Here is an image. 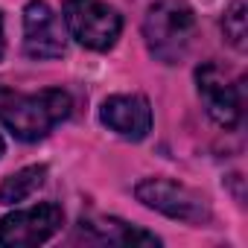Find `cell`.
Wrapping results in <instances>:
<instances>
[{
	"instance_id": "4fadbf2b",
	"label": "cell",
	"mask_w": 248,
	"mask_h": 248,
	"mask_svg": "<svg viewBox=\"0 0 248 248\" xmlns=\"http://www.w3.org/2000/svg\"><path fill=\"white\" fill-rule=\"evenodd\" d=\"M3 149H6V143H3V138H0V155H3Z\"/></svg>"
},
{
	"instance_id": "277c9868",
	"label": "cell",
	"mask_w": 248,
	"mask_h": 248,
	"mask_svg": "<svg viewBox=\"0 0 248 248\" xmlns=\"http://www.w3.org/2000/svg\"><path fill=\"white\" fill-rule=\"evenodd\" d=\"M138 202H143L146 207L178 219V222H190V225H202L210 219V204L202 193H196L193 187L172 181V178H143L135 187Z\"/></svg>"
},
{
	"instance_id": "3957f363",
	"label": "cell",
	"mask_w": 248,
	"mask_h": 248,
	"mask_svg": "<svg viewBox=\"0 0 248 248\" xmlns=\"http://www.w3.org/2000/svg\"><path fill=\"white\" fill-rule=\"evenodd\" d=\"M67 32L88 50H111L123 32V18L102 0H67L64 3Z\"/></svg>"
},
{
	"instance_id": "9c48e42d",
	"label": "cell",
	"mask_w": 248,
	"mask_h": 248,
	"mask_svg": "<svg viewBox=\"0 0 248 248\" xmlns=\"http://www.w3.org/2000/svg\"><path fill=\"white\" fill-rule=\"evenodd\" d=\"M79 236L88 242H99V245H158L161 239L149 231H140L123 219L114 216H88L79 219Z\"/></svg>"
},
{
	"instance_id": "8fae6325",
	"label": "cell",
	"mask_w": 248,
	"mask_h": 248,
	"mask_svg": "<svg viewBox=\"0 0 248 248\" xmlns=\"http://www.w3.org/2000/svg\"><path fill=\"white\" fill-rule=\"evenodd\" d=\"M222 32L228 38L231 47H236L239 53L248 47V24H245V3H231L222 15Z\"/></svg>"
},
{
	"instance_id": "30bf717a",
	"label": "cell",
	"mask_w": 248,
	"mask_h": 248,
	"mask_svg": "<svg viewBox=\"0 0 248 248\" xmlns=\"http://www.w3.org/2000/svg\"><path fill=\"white\" fill-rule=\"evenodd\" d=\"M47 178V167L38 164V167H24L18 172H12L9 178H3L0 184V204H18L24 199H30Z\"/></svg>"
},
{
	"instance_id": "6da1fadb",
	"label": "cell",
	"mask_w": 248,
	"mask_h": 248,
	"mask_svg": "<svg viewBox=\"0 0 248 248\" xmlns=\"http://www.w3.org/2000/svg\"><path fill=\"white\" fill-rule=\"evenodd\" d=\"M73 111V99L62 88H47L38 93H21L0 88V123L18 140H41Z\"/></svg>"
},
{
	"instance_id": "7a4b0ae2",
	"label": "cell",
	"mask_w": 248,
	"mask_h": 248,
	"mask_svg": "<svg viewBox=\"0 0 248 248\" xmlns=\"http://www.w3.org/2000/svg\"><path fill=\"white\" fill-rule=\"evenodd\" d=\"M143 38L149 53L164 64H178L193 47L196 38V15L181 0H158L146 9Z\"/></svg>"
},
{
	"instance_id": "7c38bea8",
	"label": "cell",
	"mask_w": 248,
	"mask_h": 248,
	"mask_svg": "<svg viewBox=\"0 0 248 248\" xmlns=\"http://www.w3.org/2000/svg\"><path fill=\"white\" fill-rule=\"evenodd\" d=\"M3 50H6V38H3V18H0V59H3Z\"/></svg>"
},
{
	"instance_id": "52a82bcc",
	"label": "cell",
	"mask_w": 248,
	"mask_h": 248,
	"mask_svg": "<svg viewBox=\"0 0 248 248\" xmlns=\"http://www.w3.org/2000/svg\"><path fill=\"white\" fill-rule=\"evenodd\" d=\"M24 50L32 59H59L67 50L64 24L44 0H32L24 9Z\"/></svg>"
},
{
	"instance_id": "5b68a950",
	"label": "cell",
	"mask_w": 248,
	"mask_h": 248,
	"mask_svg": "<svg viewBox=\"0 0 248 248\" xmlns=\"http://www.w3.org/2000/svg\"><path fill=\"white\" fill-rule=\"evenodd\" d=\"M64 225V213L59 204H38L27 210H15L0 219V245L6 248H30L56 236Z\"/></svg>"
},
{
	"instance_id": "8992f818",
	"label": "cell",
	"mask_w": 248,
	"mask_h": 248,
	"mask_svg": "<svg viewBox=\"0 0 248 248\" xmlns=\"http://www.w3.org/2000/svg\"><path fill=\"white\" fill-rule=\"evenodd\" d=\"M196 85L210 120L219 123L222 129H233L242 117V93L239 85L228 76V70L216 62H204L196 70Z\"/></svg>"
},
{
	"instance_id": "ba28073f",
	"label": "cell",
	"mask_w": 248,
	"mask_h": 248,
	"mask_svg": "<svg viewBox=\"0 0 248 248\" xmlns=\"http://www.w3.org/2000/svg\"><path fill=\"white\" fill-rule=\"evenodd\" d=\"M99 120L114 135L126 140H143L152 132V108H149V99L140 93L108 96L99 108Z\"/></svg>"
}]
</instances>
